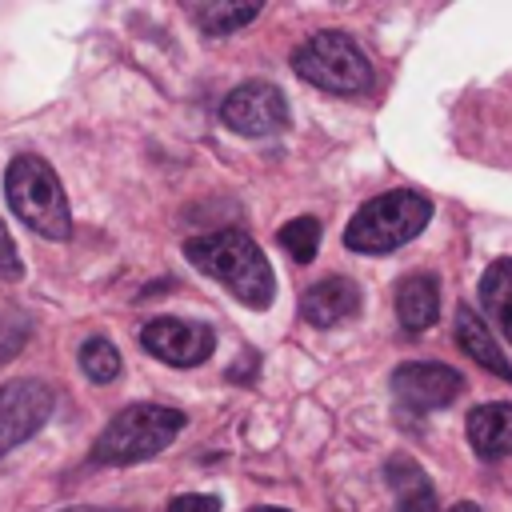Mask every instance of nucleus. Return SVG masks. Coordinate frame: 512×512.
<instances>
[{"label":"nucleus","mask_w":512,"mask_h":512,"mask_svg":"<svg viewBox=\"0 0 512 512\" xmlns=\"http://www.w3.org/2000/svg\"><path fill=\"white\" fill-rule=\"evenodd\" d=\"M184 256L192 268L220 280L248 308H268L276 296V272H272L268 256L240 228H216V232L192 236V240H184Z\"/></svg>","instance_id":"obj_1"},{"label":"nucleus","mask_w":512,"mask_h":512,"mask_svg":"<svg viewBox=\"0 0 512 512\" xmlns=\"http://www.w3.org/2000/svg\"><path fill=\"white\" fill-rule=\"evenodd\" d=\"M428 220H432V200L424 192L392 188L356 208V216L344 228V244L352 252L380 256V252H392V248L408 244L412 236H420Z\"/></svg>","instance_id":"obj_2"},{"label":"nucleus","mask_w":512,"mask_h":512,"mask_svg":"<svg viewBox=\"0 0 512 512\" xmlns=\"http://www.w3.org/2000/svg\"><path fill=\"white\" fill-rule=\"evenodd\" d=\"M4 192H8V204L20 216V224H28L32 232H40L48 240H68L72 212H68V196L60 188V176L52 172L48 160H40L32 152L12 156V164L4 168Z\"/></svg>","instance_id":"obj_3"},{"label":"nucleus","mask_w":512,"mask_h":512,"mask_svg":"<svg viewBox=\"0 0 512 512\" xmlns=\"http://www.w3.org/2000/svg\"><path fill=\"white\" fill-rule=\"evenodd\" d=\"M184 428V416L168 404H128L120 408L92 444L96 464H140L164 452Z\"/></svg>","instance_id":"obj_4"},{"label":"nucleus","mask_w":512,"mask_h":512,"mask_svg":"<svg viewBox=\"0 0 512 512\" xmlns=\"http://www.w3.org/2000/svg\"><path fill=\"white\" fill-rule=\"evenodd\" d=\"M292 68L300 80L336 92V96H364L372 88V64L360 52V44L348 32L324 28L316 36H308L296 52H292Z\"/></svg>","instance_id":"obj_5"},{"label":"nucleus","mask_w":512,"mask_h":512,"mask_svg":"<svg viewBox=\"0 0 512 512\" xmlns=\"http://www.w3.org/2000/svg\"><path fill=\"white\" fill-rule=\"evenodd\" d=\"M220 120L240 136H272L288 128V100L268 80H248L232 88L220 104Z\"/></svg>","instance_id":"obj_6"},{"label":"nucleus","mask_w":512,"mask_h":512,"mask_svg":"<svg viewBox=\"0 0 512 512\" xmlns=\"http://www.w3.org/2000/svg\"><path fill=\"white\" fill-rule=\"evenodd\" d=\"M56 408V392L44 380H12L0 384V456L36 436Z\"/></svg>","instance_id":"obj_7"},{"label":"nucleus","mask_w":512,"mask_h":512,"mask_svg":"<svg viewBox=\"0 0 512 512\" xmlns=\"http://www.w3.org/2000/svg\"><path fill=\"white\" fill-rule=\"evenodd\" d=\"M140 344H144L156 360H164V364H172V368H196V364H204V360L212 356L216 336H212L208 324L176 320V316H156V320H148V324L140 328Z\"/></svg>","instance_id":"obj_8"},{"label":"nucleus","mask_w":512,"mask_h":512,"mask_svg":"<svg viewBox=\"0 0 512 512\" xmlns=\"http://www.w3.org/2000/svg\"><path fill=\"white\" fill-rule=\"evenodd\" d=\"M464 380L456 368L448 364H428V360H416V364H400L392 372V392L396 400L408 408V412H432V408H444L460 396Z\"/></svg>","instance_id":"obj_9"},{"label":"nucleus","mask_w":512,"mask_h":512,"mask_svg":"<svg viewBox=\"0 0 512 512\" xmlns=\"http://www.w3.org/2000/svg\"><path fill=\"white\" fill-rule=\"evenodd\" d=\"M360 312V288L348 280V276H328L320 284H312L300 300V316L316 328H332V324H344Z\"/></svg>","instance_id":"obj_10"},{"label":"nucleus","mask_w":512,"mask_h":512,"mask_svg":"<svg viewBox=\"0 0 512 512\" xmlns=\"http://www.w3.org/2000/svg\"><path fill=\"white\" fill-rule=\"evenodd\" d=\"M436 312H440V288H436V276L428 272H412L396 284V320L404 332H424L436 324Z\"/></svg>","instance_id":"obj_11"},{"label":"nucleus","mask_w":512,"mask_h":512,"mask_svg":"<svg viewBox=\"0 0 512 512\" xmlns=\"http://www.w3.org/2000/svg\"><path fill=\"white\" fill-rule=\"evenodd\" d=\"M456 344L484 368V372H492V376H500V380H508L512 384V364H508V356L496 348V340H492V332H488V324L468 308V304H460L456 308Z\"/></svg>","instance_id":"obj_12"},{"label":"nucleus","mask_w":512,"mask_h":512,"mask_svg":"<svg viewBox=\"0 0 512 512\" xmlns=\"http://www.w3.org/2000/svg\"><path fill=\"white\" fill-rule=\"evenodd\" d=\"M468 444L480 460H496L512 452V404H480L468 416Z\"/></svg>","instance_id":"obj_13"},{"label":"nucleus","mask_w":512,"mask_h":512,"mask_svg":"<svg viewBox=\"0 0 512 512\" xmlns=\"http://www.w3.org/2000/svg\"><path fill=\"white\" fill-rule=\"evenodd\" d=\"M388 476H392V492H396V512H436V492L416 460L392 456Z\"/></svg>","instance_id":"obj_14"},{"label":"nucleus","mask_w":512,"mask_h":512,"mask_svg":"<svg viewBox=\"0 0 512 512\" xmlns=\"http://www.w3.org/2000/svg\"><path fill=\"white\" fill-rule=\"evenodd\" d=\"M480 304L512 344V256H500L480 276Z\"/></svg>","instance_id":"obj_15"},{"label":"nucleus","mask_w":512,"mask_h":512,"mask_svg":"<svg viewBox=\"0 0 512 512\" xmlns=\"http://www.w3.org/2000/svg\"><path fill=\"white\" fill-rule=\"evenodd\" d=\"M80 368H84V376H88L92 384H112V380L120 376V352H116V344L104 340V336L84 340V348H80Z\"/></svg>","instance_id":"obj_16"},{"label":"nucleus","mask_w":512,"mask_h":512,"mask_svg":"<svg viewBox=\"0 0 512 512\" xmlns=\"http://www.w3.org/2000/svg\"><path fill=\"white\" fill-rule=\"evenodd\" d=\"M260 16V4H208V8H196V20L204 32L212 36H228V32H240L248 20Z\"/></svg>","instance_id":"obj_17"},{"label":"nucleus","mask_w":512,"mask_h":512,"mask_svg":"<svg viewBox=\"0 0 512 512\" xmlns=\"http://www.w3.org/2000/svg\"><path fill=\"white\" fill-rule=\"evenodd\" d=\"M280 248H284L292 260L308 264V260L316 256V248H320V220H316V216H296V220H288V224L280 228Z\"/></svg>","instance_id":"obj_18"},{"label":"nucleus","mask_w":512,"mask_h":512,"mask_svg":"<svg viewBox=\"0 0 512 512\" xmlns=\"http://www.w3.org/2000/svg\"><path fill=\"white\" fill-rule=\"evenodd\" d=\"M20 276V256H16V244L0 220V280H16Z\"/></svg>","instance_id":"obj_19"},{"label":"nucleus","mask_w":512,"mask_h":512,"mask_svg":"<svg viewBox=\"0 0 512 512\" xmlns=\"http://www.w3.org/2000/svg\"><path fill=\"white\" fill-rule=\"evenodd\" d=\"M168 512H220V500H216V496L188 492V496H176V500L168 504Z\"/></svg>","instance_id":"obj_20"},{"label":"nucleus","mask_w":512,"mask_h":512,"mask_svg":"<svg viewBox=\"0 0 512 512\" xmlns=\"http://www.w3.org/2000/svg\"><path fill=\"white\" fill-rule=\"evenodd\" d=\"M448 512H480L476 504H456V508H448Z\"/></svg>","instance_id":"obj_21"},{"label":"nucleus","mask_w":512,"mask_h":512,"mask_svg":"<svg viewBox=\"0 0 512 512\" xmlns=\"http://www.w3.org/2000/svg\"><path fill=\"white\" fill-rule=\"evenodd\" d=\"M252 512H284V508H252Z\"/></svg>","instance_id":"obj_22"}]
</instances>
